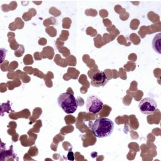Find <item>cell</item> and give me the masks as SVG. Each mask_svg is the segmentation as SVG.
Wrapping results in <instances>:
<instances>
[{
	"mask_svg": "<svg viewBox=\"0 0 161 161\" xmlns=\"http://www.w3.org/2000/svg\"><path fill=\"white\" fill-rule=\"evenodd\" d=\"M92 131L97 138H104L109 136L114 129L113 122L108 119L100 118L96 119L91 126Z\"/></svg>",
	"mask_w": 161,
	"mask_h": 161,
	"instance_id": "6da1fadb",
	"label": "cell"
},
{
	"mask_svg": "<svg viewBox=\"0 0 161 161\" xmlns=\"http://www.w3.org/2000/svg\"><path fill=\"white\" fill-rule=\"evenodd\" d=\"M58 104L62 109L68 114L74 113L78 106V102L75 97L68 92L62 93L57 99Z\"/></svg>",
	"mask_w": 161,
	"mask_h": 161,
	"instance_id": "7a4b0ae2",
	"label": "cell"
},
{
	"mask_svg": "<svg viewBox=\"0 0 161 161\" xmlns=\"http://www.w3.org/2000/svg\"><path fill=\"white\" fill-rule=\"evenodd\" d=\"M157 104L156 101L151 97H146L140 101L138 108L141 113L145 114H152L157 109Z\"/></svg>",
	"mask_w": 161,
	"mask_h": 161,
	"instance_id": "3957f363",
	"label": "cell"
},
{
	"mask_svg": "<svg viewBox=\"0 0 161 161\" xmlns=\"http://www.w3.org/2000/svg\"><path fill=\"white\" fill-rule=\"evenodd\" d=\"M86 109L92 114H97L103 107V103L101 99L95 96H89L87 99Z\"/></svg>",
	"mask_w": 161,
	"mask_h": 161,
	"instance_id": "277c9868",
	"label": "cell"
},
{
	"mask_svg": "<svg viewBox=\"0 0 161 161\" xmlns=\"http://www.w3.org/2000/svg\"><path fill=\"white\" fill-rule=\"evenodd\" d=\"M89 77L91 79V85L94 87L104 86L108 81L105 73L104 72H101L99 70H95L92 75H89Z\"/></svg>",
	"mask_w": 161,
	"mask_h": 161,
	"instance_id": "5b68a950",
	"label": "cell"
},
{
	"mask_svg": "<svg viewBox=\"0 0 161 161\" xmlns=\"http://www.w3.org/2000/svg\"><path fill=\"white\" fill-rule=\"evenodd\" d=\"M152 47L157 53H161V33H157L153 38Z\"/></svg>",
	"mask_w": 161,
	"mask_h": 161,
	"instance_id": "8992f818",
	"label": "cell"
},
{
	"mask_svg": "<svg viewBox=\"0 0 161 161\" xmlns=\"http://www.w3.org/2000/svg\"><path fill=\"white\" fill-rule=\"evenodd\" d=\"M68 159L70 160H74V157L73 156V153L71 151V150H70V152L68 153Z\"/></svg>",
	"mask_w": 161,
	"mask_h": 161,
	"instance_id": "52a82bcc",
	"label": "cell"
}]
</instances>
